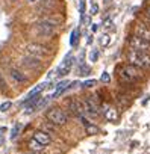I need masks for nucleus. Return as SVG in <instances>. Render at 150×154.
<instances>
[{"instance_id":"19","label":"nucleus","mask_w":150,"mask_h":154,"mask_svg":"<svg viewBox=\"0 0 150 154\" xmlns=\"http://www.w3.org/2000/svg\"><path fill=\"white\" fill-rule=\"evenodd\" d=\"M21 127H23L21 122H15V124H14V127H12V130H11V140H15V139L18 137Z\"/></svg>"},{"instance_id":"18","label":"nucleus","mask_w":150,"mask_h":154,"mask_svg":"<svg viewBox=\"0 0 150 154\" xmlns=\"http://www.w3.org/2000/svg\"><path fill=\"white\" fill-rule=\"evenodd\" d=\"M27 146L30 148V151H41V149L44 148V145H41V143H40L37 139H34V137L27 142Z\"/></svg>"},{"instance_id":"23","label":"nucleus","mask_w":150,"mask_h":154,"mask_svg":"<svg viewBox=\"0 0 150 154\" xmlns=\"http://www.w3.org/2000/svg\"><path fill=\"white\" fill-rule=\"evenodd\" d=\"M100 80H102L103 83H109V82H111V75H109V72L103 71L102 75H100Z\"/></svg>"},{"instance_id":"24","label":"nucleus","mask_w":150,"mask_h":154,"mask_svg":"<svg viewBox=\"0 0 150 154\" xmlns=\"http://www.w3.org/2000/svg\"><path fill=\"white\" fill-rule=\"evenodd\" d=\"M99 59V50H91L90 53V62H97Z\"/></svg>"},{"instance_id":"27","label":"nucleus","mask_w":150,"mask_h":154,"mask_svg":"<svg viewBox=\"0 0 150 154\" xmlns=\"http://www.w3.org/2000/svg\"><path fill=\"white\" fill-rule=\"evenodd\" d=\"M0 91H6V82H5V79H3L2 72H0Z\"/></svg>"},{"instance_id":"29","label":"nucleus","mask_w":150,"mask_h":154,"mask_svg":"<svg viewBox=\"0 0 150 154\" xmlns=\"http://www.w3.org/2000/svg\"><path fill=\"white\" fill-rule=\"evenodd\" d=\"M88 72H90V68H88V66H84V65H82V66H81V72H79V74H81V75H87Z\"/></svg>"},{"instance_id":"32","label":"nucleus","mask_w":150,"mask_h":154,"mask_svg":"<svg viewBox=\"0 0 150 154\" xmlns=\"http://www.w3.org/2000/svg\"><path fill=\"white\" fill-rule=\"evenodd\" d=\"M91 29H93V32H97V29H99V24H93V27H91Z\"/></svg>"},{"instance_id":"17","label":"nucleus","mask_w":150,"mask_h":154,"mask_svg":"<svg viewBox=\"0 0 150 154\" xmlns=\"http://www.w3.org/2000/svg\"><path fill=\"white\" fill-rule=\"evenodd\" d=\"M55 6L53 0H40L38 5V12H49V9H52Z\"/></svg>"},{"instance_id":"30","label":"nucleus","mask_w":150,"mask_h":154,"mask_svg":"<svg viewBox=\"0 0 150 154\" xmlns=\"http://www.w3.org/2000/svg\"><path fill=\"white\" fill-rule=\"evenodd\" d=\"M111 26H112V20H106V21H105V27H106V29H109Z\"/></svg>"},{"instance_id":"12","label":"nucleus","mask_w":150,"mask_h":154,"mask_svg":"<svg viewBox=\"0 0 150 154\" xmlns=\"http://www.w3.org/2000/svg\"><path fill=\"white\" fill-rule=\"evenodd\" d=\"M21 65H24V66H27V68H32V69H37V68L41 66V62H40V59L32 57V56L27 54L26 57L21 59Z\"/></svg>"},{"instance_id":"4","label":"nucleus","mask_w":150,"mask_h":154,"mask_svg":"<svg viewBox=\"0 0 150 154\" xmlns=\"http://www.w3.org/2000/svg\"><path fill=\"white\" fill-rule=\"evenodd\" d=\"M47 119L53 124V125H65L68 121V115L65 110H62L61 107H52L47 110L46 113Z\"/></svg>"},{"instance_id":"3","label":"nucleus","mask_w":150,"mask_h":154,"mask_svg":"<svg viewBox=\"0 0 150 154\" xmlns=\"http://www.w3.org/2000/svg\"><path fill=\"white\" fill-rule=\"evenodd\" d=\"M58 23H59V20H55V18H44L43 21H40V23H37V24L34 26V33H37L38 36H44V38L53 36Z\"/></svg>"},{"instance_id":"22","label":"nucleus","mask_w":150,"mask_h":154,"mask_svg":"<svg viewBox=\"0 0 150 154\" xmlns=\"http://www.w3.org/2000/svg\"><path fill=\"white\" fill-rule=\"evenodd\" d=\"M96 83H97V80L90 79V80H85V82L82 83V88H93V86H96Z\"/></svg>"},{"instance_id":"26","label":"nucleus","mask_w":150,"mask_h":154,"mask_svg":"<svg viewBox=\"0 0 150 154\" xmlns=\"http://www.w3.org/2000/svg\"><path fill=\"white\" fill-rule=\"evenodd\" d=\"M109 42H111V38H109L108 35H103V36L100 38V44H102L103 47H106V45H108Z\"/></svg>"},{"instance_id":"34","label":"nucleus","mask_w":150,"mask_h":154,"mask_svg":"<svg viewBox=\"0 0 150 154\" xmlns=\"http://www.w3.org/2000/svg\"><path fill=\"white\" fill-rule=\"evenodd\" d=\"M145 15H147V17H150V6L145 9Z\"/></svg>"},{"instance_id":"6","label":"nucleus","mask_w":150,"mask_h":154,"mask_svg":"<svg viewBox=\"0 0 150 154\" xmlns=\"http://www.w3.org/2000/svg\"><path fill=\"white\" fill-rule=\"evenodd\" d=\"M74 60H76V59H74L73 53L65 54L64 60L61 62V65H59V66H58V69H56V75H58V77H65L67 74H70V71H71V68H73Z\"/></svg>"},{"instance_id":"7","label":"nucleus","mask_w":150,"mask_h":154,"mask_svg":"<svg viewBox=\"0 0 150 154\" xmlns=\"http://www.w3.org/2000/svg\"><path fill=\"white\" fill-rule=\"evenodd\" d=\"M84 109H85V113H88L90 116H97L100 112V107H99V101H97V97L96 95H90L87 97L84 101Z\"/></svg>"},{"instance_id":"15","label":"nucleus","mask_w":150,"mask_h":154,"mask_svg":"<svg viewBox=\"0 0 150 154\" xmlns=\"http://www.w3.org/2000/svg\"><path fill=\"white\" fill-rule=\"evenodd\" d=\"M81 119H82V124H84V127H85V133H87V134H97V133H99V127H97V125L91 124L88 119H85V116H81Z\"/></svg>"},{"instance_id":"33","label":"nucleus","mask_w":150,"mask_h":154,"mask_svg":"<svg viewBox=\"0 0 150 154\" xmlns=\"http://www.w3.org/2000/svg\"><path fill=\"white\" fill-rule=\"evenodd\" d=\"M37 2H40V0H27L29 5H34V3H37Z\"/></svg>"},{"instance_id":"28","label":"nucleus","mask_w":150,"mask_h":154,"mask_svg":"<svg viewBox=\"0 0 150 154\" xmlns=\"http://www.w3.org/2000/svg\"><path fill=\"white\" fill-rule=\"evenodd\" d=\"M99 12V5L97 3H93V6H91V15H96Z\"/></svg>"},{"instance_id":"35","label":"nucleus","mask_w":150,"mask_h":154,"mask_svg":"<svg viewBox=\"0 0 150 154\" xmlns=\"http://www.w3.org/2000/svg\"><path fill=\"white\" fill-rule=\"evenodd\" d=\"M26 154H38L37 151H29V152H26Z\"/></svg>"},{"instance_id":"36","label":"nucleus","mask_w":150,"mask_h":154,"mask_svg":"<svg viewBox=\"0 0 150 154\" xmlns=\"http://www.w3.org/2000/svg\"><path fill=\"white\" fill-rule=\"evenodd\" d=\"M12 2H17V0H12Z\"/></svg>"},{"instance_id":"31","label":"nucleus","mask_w":150,"mask_h":154,"mask_svg":"<svg viewBox=\"0 0 150 154\" xmlns=\"http://www.w3.org/2000/svg\"><path fill=\"white\" fill-rule=\"evenodd\" d=\"M145 26L150 29V17H147V15H145Z\"/></svg>"},{"instance_id":"10","label":"nucleus","mask_w":150,"mask_h":154,"mask_svg":"<svg viewBox=\"0 0 150 154\" xmlns=\"http://www.w3.org/2000/svg\"><path fill=\"white\" fill-rule=\"evenodd\" d=\"M9 77L17 83V85H24L27 82V77L24 75V72H21L17 68H9Z\"/></svg>"},{"instance_id":"21","label":"nucleus","mask_w":150,"mask_h":154,"mask_svg":"<svg viewBox=\"0 0 150 154\" xmlns=\"http://www.w3.org/2000/svg\"><path fill=\"white\" fill-rule=\"evenodd\" d=\"M11 107H12V103L11 101H5V103L0 104V112H8Z\"/></svg>"},{"instance_id":"16","label":"nucleus","mask_w":150,"mask_h":154,"mask_svg":"<svg viewBox=\"0 0 150 154\" xmlns=\"http://www.w3.org/2000/svg\"><path fill=\"white\" fill-rule=\"evenodd\" d=\"M103 115H105V119L109 121V122H115L118 119V113H117V110L114 107H106L103 110Z\"/></svg>"},{"instance_id":"1","label":"nucleus","mask_w":150,"mask_h":154,"mask_svg":"<svg viewBox=\"0 0 150 154\" xmlns=\"http://www.w3.org/2000/svg\"><path fill=\"white\" fill-rule=\"evenodd\" d=\"M141 77H142L141 69L132 63H126V65L120 66V69H118V79L123 83H127V85L136 83L138 80H141Z\"/></svg>"},{"instance_id":"20","label":"nucleus","mask_w":150,"mask_h":154,"mask_svg":"<svg viewBox=\"0 0 150 154\" xmlns=\"http://www.w3.org/2000/svg\"><path fill=\"white\" fill-rule=\"evenodd\" d=\"M79 35H81V32H79V29H74L73 32H71V35H70V45H78V41H79Z\"/></svg>"},{"instance_id":"13","label":"nucleus","mask_w":150,"mask_h":154,"mask_svg":"<svg viewBox=\"0 0 150 154\" xmlns=\"http://www.w3.org/2000/svg\"><path fill=\"white\" fill-rule=\"evenodd\" d=\"M34 139H37L41 145H49L50 142H52V137H50V134L47 133V131H43V130H40V131H35L34 133Z\"/></svg>"},{"instance_id":"9","label":"nucleus","mask_w":150,"mask_h":154,"mask_svg":"<svg viewBox=\"0 0 150 154\" xmlns=\"http://www.w3.org/2000/svg\"><path fill=\"white\" fill-rule=\"evenodd\" d=\"M68 109L71 110L73 115H76V116H79V118L84 116V113H85L84 103L79 101V100H70V103H68Z\"/></svg>"},{"instance_id":"5","label":"nucleus","mask_w":150,"mask_h":154,"mask_svg":"<svg viewBox=\"0 0 150 154\" xmlns=\"http://www.w3.org/2000/svg\"><path fill=\"white\" fill-rule=\"evenodd\" d=\"M26 53H27L29 56L37 57V59H40V60H41L43 57L49 56L50 48H49V47H46V45H43V44H38V42H30V44H27V45H26Z\"/></svg>"},{"instance_id":"8","label":"nucleus","mask_w":150,"mask_h":154,"mask_svg":"<svg viewBox=\"0 0 150 154\" xmlns=\"http://www.w3.org/2000/svg\"><path fill=\"white\" fill-rule=\"evenodd\" d=\"M129 45H130V48H133V50L150 53V42L141 39V38L136 36V35H132V36L129 38Z\"/></svg>"},{"instance_id":"14","label":"nucleus","mask_w":150,"mask_h":154,"mask_svg":"<svg viewBox=\"0 0 150 154\" xmlns=\"http://www.w3.org/2000/svg\"><path fill=\"white\" fill-rule=\"evenodd\" d=\"M70 83H71V82H68V80H62V82H59V83L56 85V88H55V92H53L52 98H58L62 92H65V91L68 89Z\"/></svg>"},{"instance_id":"25","label":"nucleus","mask_w":150,"mask_h":154,"mask_svg":"<svg viewBox=\"0 0 150 154\" xmlns=\"http://www.w3.org/2000/svg\"><path fill=\"white\" fill-rule=\"evenodd\" d=\"M85 0H79V12H81V17L85 15Z\"/></svg>"},{"instance_id":"2","label":"nucleus","mask_w":150,"mask_h":154,"mask_svg":"<svg viewBox=\"0 0 150 154\" xmlns=\"http://www.w3.org/2000/svg\"><path fill=\"white\" fill-rule=\"evenodd\" d=\"M127 60H129V63L138 66L139 69H150V53L138 51V50L132 48L127 53Z\"/></svg>"},{"instance_id":"11","label":"nucleus","mask_w":150,"mask_h":154,"mask_svg":"<svg viewBox=\"0 0 150 154\" xmlns=\"http://www.w3.org/2000/svg\"><path fill=\"white\" fill-rule=\"evenodd\" d=\"M135 35L139 36L141 39L150 42V29H148L145 24H141V23L136 24V27H135Z\"/></svg>"}]
</instances>
